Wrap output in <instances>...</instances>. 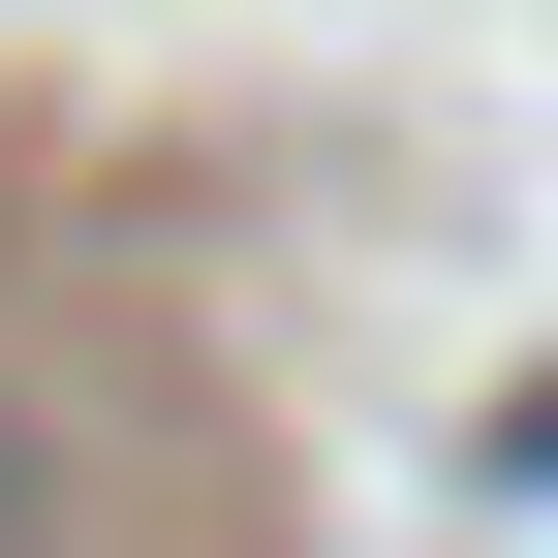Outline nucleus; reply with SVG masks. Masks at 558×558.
I'll return each instance as SVG.
<instances>
[{"mask_svg": "<svg viewBox=\"0 0 558 558\" xmlns=\"http://www.w3.org/2000/svg\"><path fill=\"white\" fill-rule=\"evenodd\" d=\"M0 558H62V403L0 373Z\"/></svg>", "mask_w": 558, "mask_h": 558, "instance_id": "f257e3e1", "label": "nucleus"}]
</instances>
